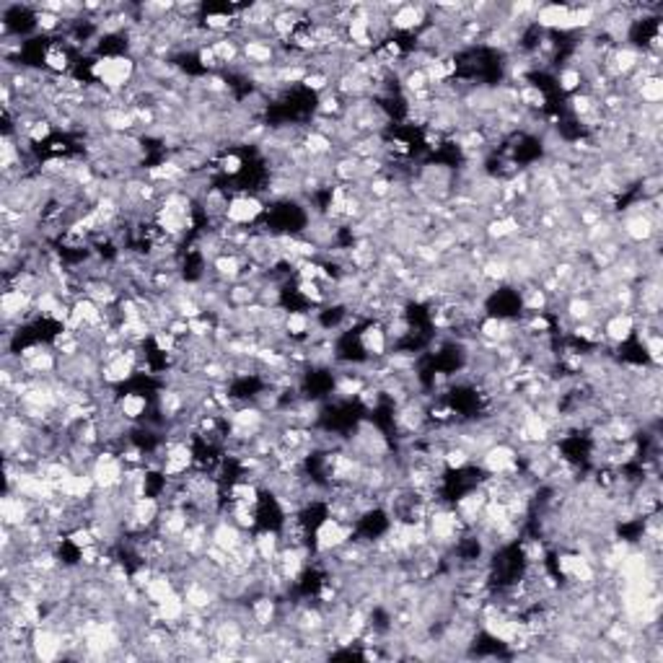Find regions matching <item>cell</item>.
<instances>
[{
  "mask_svg": "<svg viewBox=\"0 0 663 663\" xmlns=\"http://www.w3.org/2000/svg\"><path fill=\"white\" fill-rule=\"evenodd\" d=\"M88 76L109 94H122L138 78V60L130 55H99L88 65Z\"/></svg>",
  "mask_w": 663,
  "mask_h": 663,
  "instance_id": "cell-1",
  "label": "cell"
},
{
  "mask_svg": "<svg viewBox=\"0 0 663 663\" xmlns=\"http://www.w3.org/2000/svg\"><path fill=\"white\" fill-rule=\"evenodd\" d=\"M353 536H356L353 524H345V521H340L334 516H324L314 529V552L316 555H332L342 544H348Z\"/></svg>",
  "mask_w": 663,
  "mask_h": 663,
  "instance_id": "cell-2",
  "label": "cell"
},
{
  "mask_svg": "<svg viewBox=\"0 0 663 663\" xmlns=\"http://www.w3.org/2000/svg\"><path fill=\"white\" fill-rule=\"evenodd\" d=\"M88 472L97 483V490H117L122 487V480H125V461L109 449H99Z\"/></svg>",
  "mask_w": 663,
  "mask_h": 663,
  "instance_id": "cell-3",
  "label": "cell"
},
{
  "mask_svg": "<svg viewBox=\"0 0 663 663\" xmlns=\"http://www.w3.org/2000/svg\"><path fill=\"white\" fill-rule=\"evenodd\" d=\"M31 653H34V661L50 663L63 659L65 656V635L50 622L34 627L31 630Z\"/></svg>",
  "mask_w": 663,
  "mask_h": 663,
  "instance_id": "cell-4",
  "label": "cell"
},
{
  "mask_svg": "<svg viewBox=\"0 0 663 663\" xmlns=\"http://www.w3.org/2000/svg\"><path fill=\"white\" fill-rule=\"evenodd\" d=\"M264 200H259L256 195H249V192H241V195H233L229 197V207H226V221L231 226H252L256 223L262 215H264Z\"/></svg>",
  "mask_w": 663,
  "mask_h": 663,
  "instance_id": "cell-5",
  "label": "cell"
},
{
  "mask_svg": "<svg viewBox=\"0 0 663 663\" xmlns=\"http://www.w3.org/2000/svg\"><path fill=\"white\" fill-rule=\"evenodd\" d=\"M431 24V13H428V5H412V3H399L397 11L389 16V26L391 31H399V34H417L420 29Z\"/></svg>",
  "mask_w": 663,
  "mask_h": 663,
  "instance_id": "cell-6",
  "label": "cell"
},
{
  "mask_svg": "<svg viewBox=\"0 0 663 663\" xmlns=\"http://www.w3.org/2000/svg\"><path fill=\"white\" fill-rule=\"evenodd\" d=\"M622 233L627 236L630 244H650L659 236V218L650 215L648 210H635V213L625 215Z\"/></svg>",
  "mask_w": 663,
  "mask_h": 663,
  "instance_id": "cell-7",
  "label": "cell"
},
{
  "mask_svg": "<svg viewBox=\"0 0 663 663\" xmlns=\"http://www.w3.org/2000/svg\"><path fill=\"white\" fill-rule=\"evenodd\" d=\"M536 29L541 31H573V5H560V3H547L539 5L532 16Z\"/></svg>",
  "mask_w": 663,
  "mask_h": 663,
  "instance_id": "cell-8",
  "label": "cell"
},
{
  "mask_svg": "<svg viewBox=\"0 0 663 663\" xmlns=\"http://www.w3.org/2000/svg\"><path fill=\"white\" fill-rule=\"evenodd\" d=\"M635 327H638V322H635L633 311H614L601 322V334L612 345H625L635 337Z\"/></svg>",
  "mask_w": 663,
  "mask_h": 663,
  "instance_id": "cell-9",
  "label": "cell"
},
{
  "mask_svg": "<svg viewBox=\"0 0 663 663\" xmlns=\"http://www.w3.org/2000/svg\"><path fill=\"white\" fill-rule=\"evenodd\" d=\"M357 345H360V353H365L368 360H382V357H386L389 334L383 330L382 322H371V324H365L363 330L357 332Z\"/></svg>",
  "mask_w": 663,
  "mask_h": 663,
  "instance_id": "cell-10",
  "label": "cell"
},
{
  "mask_svg": "<svg viewBox=\"0 0 663 663\" xmlns=\"http://www.w3.org/2000/svg\"><path fill=\"white\" fill-rule=\"evenodd\" d=\"M117 412H120L128 423L138 425V423L146 420V415H148V397L140 394V391L120 394V399H117Z\"/></svg>",
  "mask_w": 663,
  "mask_h": 663,
  "instance_id": "cell-11",
  "label": "cell"
},
{
  "mask_svg": "<svg viewBox=\"0 0 663 663\" xmlns=\"http://www.w3.org/2000/svg\"><path fill=\"white\" fill-rule=\"evenodd\" d=\"M633 97L642 102V106H659L663 102V78L650 76L645 80H640L633 91Z\"/></svg>",
  "mask_w": 663,
  "mask_h": 663,
  "instance_id": "cell-12",
  "label": "cell"
},
{
  "mask_svg": "<svg viewBox=\"0 0 663 663\" xmlns=\"http://www.w3.org/2000/svg\"><path fill=\"white\" fill-rule=\"evenodd\" d=\"M583 73H581V68H575V65H565L560 73H558V86H560V91L565 94H578V91H583Z\"/></svg>",
  "mask_w": 663,
  "mask_h": 663,
  "instance_id": "cell-13",
  "label": "cell"
},
{
  "mask_svg": "<svg viewBox=\"0 0 663 663\" xmlns=\"http://www.w3.org/2000/svg\"><path fill=\"white\" fill-rule=\"evenodd\" d=\"M215 166H218V172L223 177H239L244 172V158H241V154H236V151H223L221 158L215 161Z\"/></svg>",
  "mask_w": 663,
  "mask_h": 663,
  "instance_id": "cell-14",
  "label": "cell"
}]
</instances>
